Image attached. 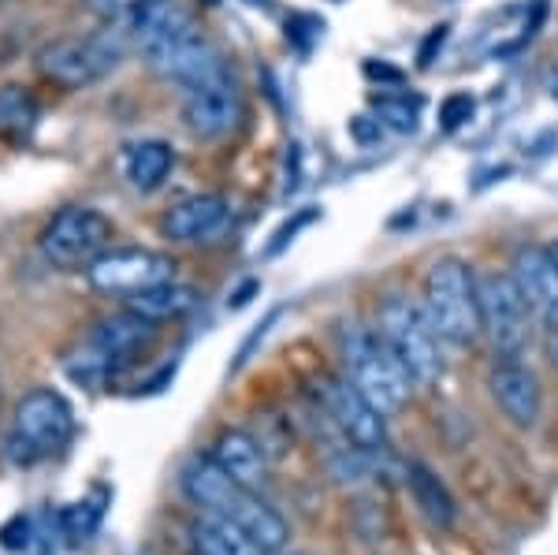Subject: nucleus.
Segmentation results:
<instances>
[{"label": "nucleus", "instance_id": "28", "mask_svg": "<svg viewBox=\"0 0 558 555\" xmlns=\"http://www.w3.org/2000/svg\"><path fill=\"white\" fill-rule=\"evenodd\" d=\"M317 220V209H302V213H294V220H287L283 228L276 231L272 236V243H268V254H279V250H283L287 243H291L294 236H299V231L305 228V224H313Z\"/></svg>", "mask_w": 558, "mask_h": 555}, {"label": "nucleus", "instance_id": "16", "mask_svg": "<svg viewBox=\"0 0 558 555\" xmlns=\"http://www.w3.org/2000/svg\"><path fill=\"white\" fill-rule=\"evenodd\" d=\"M231 224V202L223 194H191V198L175 202L160 220L165 239L179 246H202L213 243L228 231Z\"/></svg>", "mask_w": 558, "mask_h": 555}, {"label": "nucleus", "instance_id": "21", "mask_svg": "<svg viewBox=\"0 0 558 555\" xmlns=\"http://www.w3.org/2000/svg\"><path fill=\"white\" fill-rule=\"evenodd\" d=\"M407 485L413 492V504L421 507V515H425L436 530H451V526L458 522L454 496L447 492V485L439 481V473L432 467H425V462H410V467H407Z\"/></svg>", "mask_w": 558, "mask_h": 555}, {"label": "nucleus", "instance_id": "12", "mask_svg": "<svg viewBox=\"0 0 558 555\" xmlns=\"http://www.w3.org/2000/svg\"><path fill=\"white\" fill-rule=\"evenodd\" d=\"M142 60H146V68L160 79V83L183 86V89H194L216 75H223V71H231L228 57L220 52V45H216L202 26L191 34H183V38L160 45V49L146 52Z\"/></svg>", "mask_w": 558, "mask_h": 555}, {"label": "nucleus", "instance_id": "24", "mask_svg": "<svg viewBox=\"0 0 558 555\" xmlns=\"http://www.w3.org/2000/svg\"><path fill=\"white\" fill-rule=\"evenodd\" d=\"M376 112H380V123L384 128H395V131H413L417 128V112H421V101L417 97H380L376 101Z\"/></svg>", "mask_w": 558, "mask_h": 555}, {"label": "nucleus", "instance_id": "33", "mask_svg": "<svg viewBox=\"0 0 558 555\" xmlns=\"http://www.w3.org/2000/svg\"><path fill=\"white\" fill-rule=\"evenodd\" d=\"M279 555H283V552H279ZM294 555H299V552H294Z\"/></svg>", "mask_w": 558, "mask_h": 555}, {"label": "nucleus", "instance_id": "15", "mask_svg": "<svg viewBox=\"0 0 558 555\" xmlns=\"http://www.w3.org/2000/svg\"><path fill=\"white\" fill-rule=\"evenodd\" d=\"M157 321L142 317L138 310L123 306L116 313H105V317H97L94 325H89V333L83 339L86 351H94L97 358H105L108 365H116L120 370L123 362H131L134 354H142L146 347L157 339Z\"/></svg>", "mask_w": 558, "mask_h": 555}, {"label": "nucleus", "instance_id": "32", "mask_svg": "<svg viewBox=\"0 0 558 555\" xmlns=\"http://www.w3.org/2000/svg\"><path fill=\"white\" fill-rule=\"evenodd\" d=\"M551 254H555V262H558V243H551Z\"/></svg>", "mask_w": 558, "mask_h": 555}, {"label": "nucleus", "instance_id": "3", "mask_svg": "<svg viewBox=\"0 0 558 555\" xmlns=\"http://www.w3.org/2000/svg\"><path fill=\"white\" fill-rule=\"evenodd\" d=\"M336 347H339V362H343V377L362 396H368L373 407H380L387 418L407 407L413 396V381L407 365L395 358V351L384 343V336L376 328L347 321L336 333Z\"/></svg>", "mask_w": 558, "mask_h": 555}, {"label": "nucleus", "instance_id": "27", "mask_svg": "<svg viewBox=\"0 0 558 555\" xmlns=\"http://www.w3.org/2000/svg\"><path fill=\"white\" fill-rule=\"evenodd\" d=\"M447 34H451V23H439L425 34V41H421V49H417V68L421 71H428L432 64H436V52L447 45Z\"/></svg>", "mask_w": 558, "mask_h": 555}, {"label": "nucleus", "instance_id": "8", "mask_svg": "<svg viewBox=\"0 0 558 555\" xmlns=\"http://www.w3.org/2000/svg\"><path fill=\"white\" fill-rule=\"evenodd\" d=\"M313 399H317V414L331 425V433L343 436L350 447L368 455L387 451V414L373 407L368 396H362L343 373H320L313 381Z\"/></svg>", "mask_w": 558, "mask_h": 555}, {"label": "nucleus", "instance_id": "10", "mask_svg": "<svg viewBox=\"0 0 558 555\" xmlns=\"http://www.w3.org/2000/svg\"><path fill=\"white\" fill-rule=\"evenodd\" d=\"M94 291L128 302L131 294L149 291L165 280H175V257L149 246H108L94 265L86 268Z\"/></svg>", "mask_w": 558, "mask_h": 555}, {"label": "nucleus", "instance_id": "9", "mask_svg": "<svg viewBox=\"0 0 558 555\" xmlns=\"http://www.w3.org/2000/svg\"><path fill=\"white\" fill-rule=\"evenodd\" d=\"M116 228L94 205H64L49 217V224L41 228L38 246L45 254V262L57 268H86L112 246Z\"/></svg>", "mask_w": 558, "mask_h": 555}, {"label": "nucleus", "instance_id": "6", "mask_svg": "<svg viewBox=\"0 0 558 555\" xmlns=\"http://www.w3.org/2000/svg\"><path fill=\"white\" fill-rule=\"evenodd\" d=\"M131 41L128 31L86 34V38H57L38 49V71L60 89H89L120 68Z\"/></svg>", "mask_w": 558, "mask_h": 555}, {"label": "nucleus", "instance_id": "22", "mask_svg": "<svg viewBox=\"0 0 558 555\" xmlns=\"http://www.w3.org/2000/svg\"><path fill=\"white\" fill-rule=\"evenodd\" d=\"M123 306H131V310H138L142 317H149V321H172V317H183V313H191L197 306V291L191 288V283H183V280H165V283H157V288H149V291H138V294H131Z\"/></svg>", "mask_w": 558, "mask_h": 555}, {"label": "nucleus", "instance_id": "23", "mask_svg": "<svg viewBox=\"0 0 558 555\" xmlns=\"http://www.w3.org/2000/svg\"><path fill=\"white\" fill-rule=\"evenodd\" d=\"M41 120L38 97L26 86H0V134L4 138H31Z\"/></svg>", "mask_w": 558, "mask_h": 555}, {"label": "nucleus", "instance_id": "7", "mask_svg": "<svg viewBox=\"0 0 558 555\" xmlns=\"http://www.w3.org/2000/svg\"><path fill=\"white\" fill-rule=\"evenodd\" d=\"M476 299H481V328L495 358H525L533 339V310L518 291L507 268H476Z\"/></svg>", "mask_w": 558, "mask_h": 555}, {"label": "nucleus", "instance_id": "19", "mask_svg": "<svg viewBox=\"0 0 558 555\" xmlns=\"http://www.w3.org/2000/svg\"><path fill=\"white\" fill-rule=\"evenodd\" d=\"M120 172H123V179H128L131 191L157 194L175 172L172 142H165V138L128 142V146H123V154H120Z\"/></svg>", "mask_w": 558, "mask_h": 555}, {"label": "nucleus", "instance_id": "13", "mask_svg": "<svg viewBox=\"0 0 558 555\" xmlns=\"http://www.w3.org/2000/svg\"><path fill=\"white\" fill-rule=\"evenodd\" d=\"M488 391L499 414L518 429H533L544 414V388L539 377L521 358H499L488 373Z\"/></svg>", "mask_w": 558, "mask_h": 555}, {"label": "nucleus", "instance_id": "26", "mask_svg": "<svg viewBox=\"0 0 558 555\" xmlns=\"http://www.w3.org/2000/svg\"><path fill=\"white\" fill-rule=\"evenodd\" d=\"M149 0H86V8L94 15H101L108 23H123L128 15H134L138 8H146Z\"/></svg>", "mask_w": 558, "mask_h": 555}, {"label": "nucleus", "instance_id": "11", "mask_svg": "<svg viewBox=\"0 0 558 555\" xmlns=\"http://www.w3.org/2000/svg\"><path fill=\"white\" fill-rule=\"evenodd\" d=\"M179 120H183L186 134L197 142L231 138L242 128V120H246V94H242L239 79L231 71H223V75L209 79V83L186 89Z\"/></svg>", "mask_w": 558, "mask_h": 555}, {"label": "nucleus", "instance_id": "30", "mask_svg": "<svg viewBox=\"0 0 558 555\" xmlns=\"http://www.w3.org/2000/svg\"><path fill=\"white\" fill-rule=\"evenodd\" d=\"M365 75H368V79H387V83H395V86L402 83V71H399V68L376 64V60H368V64H365Z\"/></svg>", "mask_w": 558, "mask_h": 555}, {"label": "nucleus", "instance_id": "18", "mask_svg": "<svg viewBox=\"0 0 558 555\" xmlns=\"http://www.w3.org/2000/svg\"><path fill=\"white\" fill-rule=\"evenodd\" d=\"M209 459L246 488H257L268 478L265 444L257 436H250L246 429H223V433H216V441L209 444Z\"/></svg>", "mask_w": 558, "mask_h": 555}, {"label": "nucleus", "instance_id": "2", "mask_svg": "<svg viewBox=\"0 0 558 555\" xmlns=\"http://www.w3.org/2000/svg\"><path fill=\"white\" fill-rule=\"evenodd\" d=\"M421 310L428 313L432 328L447 347L465 351L481 343V299H476V268L462 257L447 254L428 265L421 280Z\"/></svg>", "mask_w": 558, "mask_h": 555}, {"label": "nucleus", "instance_id": "31", "mask_svg": "<svg viewBox=\"0 0 558 555\" xmlns=\"http://www.w3.org/2000/svg\"><path fill=\"white\" fill-rule=\"evenodd\" d=\"M246 4H254V8H268L272 0H246Z\"/></svg>", "mask_w": 558, "mask_h": 555}, {"label": "nucleus", "instance_id": "1", "mask_svg": "<svg viewBox=\"0 0 558 555\" xmlns=\"http://www.w3.org/2000/svg\"><path fill=\"white\" fill-rule=\"evenodd\" d=\"M179 488L191 499L197 511H213L223 515L228 522H235L239 530H246L254 541L265 548L268 555H279L287 548V530L283 515L276 507H268L265 499L257 496V488L239 485L235 478H228L209 455H194V459L183 462L179 470Z\"/></svg>", "mask_w": 558, "mask_h": 555}, {"label": "nucleus", "instance_id": "4", "mask_svg": "<svg viewBox=\"0 0 558 555\" xmlns=\"http://www.w3.org/2000/svg\"><path fill=\"white\" fill-rule=\"evenodd\" d=\"M75 441V407L64 391L57 388H34L15 402L12 425L4 433V455L12 467H41L57 459Z\"/></svg>", "mask_w": 558, "mask_h": 555}, {"label": "nucleus", "instance_id": "17", "mask_svg": "<svg viewBox=\"0 0 558 555\" xmlns=\"http://www.w3.org/2000/svg\"><path fill=\"white\" fill-rule=\"evenodd\" d=\"M197 26L202 23H197V15L183 4V0H149L146 8H138V12L123 20L131 49H138L142 57L153 49H160V45L183 38V34L197 31Z\"/></svg>", "mask_w": 558, "mask_h": 555}, {"label": "nucleus", "instance_id": "25", "mask_svg": "<svg viewBox=\"0 0 558 555\" xmlns=\"http://www.w3.org/2000/svg\"><path fill=\"white\" fill-rule=\"evenodd\" d=\"M473 112H476V97L465 94V89H454V94H447L444 101H439V128L444 131L465 128V123L473 120Z\"/></svg>", "mask_w": 558, "mask_h": 555}, {"label": "nucleus", "instance_id": "20", "mask_svg": "<svg viewBox=\"0 0 558 555\" xmlns=\"http://www.w3.org/2000/svg\"><path fill=\"white\" fill-rule=\"evenodd\" d=\"M191 548L194 555H268L246 530L213 511H197L191 522Z\"/></svg>", "mask_w": 558, "mask_h": 555}, {"label": "nucleus", "instance_id": "14", "mask_svg": "<svg viewBox=\"0 0 558 555\" xmlns=\"http://www.w3.org/2000/svg\"><path fill=\"white\" fill-rule=\"evenodd\" d=\"M507 273L514 276L518 291L525 294L536 325L558 321V262H555L551 246H544V243L514 246Z\"/></svg>", "mask_w": 558, "mask_h": 555}, {"label": "nucleus", "instance_id": "5", "mask_svg": "<svg viewBox=\"0 0 558 555\" xmlns=\"http://www.w3.org/2000/svg\"><path fill=\"white\" fill-rule=\"evenodd\" d=\"M376 333L391 347L395 358L407 365L413 388H432L447 373L444 339L432 328L428 313L421 310V299H410L402 291H391L376 306Z\"/></svg>", "mask_w": 558, "mask_h": 555}, {"label": "nucleus", "instance_id": "29", "mask_svg": "<svg viewBox=\"0 0 558 555\" xmlns=\"http://www.w3.org/2000/svg\"><path fill=\"white\" fill-rule=\"evenodd\" d=\"M536 333H539V347H544V354H547V362L558 370V321H547V325H536Z\"/></svg>", "mask_w": 558, "mask_h": 555}]
</instances>
